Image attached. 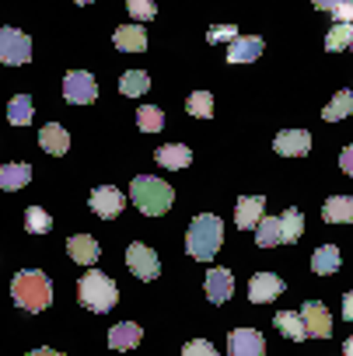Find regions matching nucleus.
Listing matches in <instances>:
<instances>
[{"mask_svg":"<svg viewBox=\"0 0 353 356\" xmlns=\"http://www.w3.org/2000/svg\"><path fill=\"white\" fill-rule=\"evenodd\" d=\"M301 234H304V213L297 207L283 210L280 213V245H294V241H301Z\"/></svg>","mask_w":353,"mask_h":356,"instance_id":"obj_23","label":"nucleus"},{"mask_svg":"<svg viewBox=\"0 0 353 356\" xmlns=\"http://www.w3.org/2000/svg\"><path fill=\"white\" fill-rule=\"evenodd\" d=\"M325 224H353V196H332L322 207Z\"/></svg>","mask_w":353,"mask_h":356,"instance_id":"obj_21","label":"nucleus"},{"mask_svg":"<svg viewBox=\"0 0 353 356\" xmlns=\"http://www.w3.org/2000/svg\"><path fill=\"white\" fill-rule=\"evenodd\" d=\"M343 318H346V321H353V290L343 297Z\"/></svg>","mask_w":353,"mask_h":356,"instance_id":"obj_39","label":"nucleus"},{"mask_svg":"<svg viewBox=\"0 0 353 356\" xmlns=\"http://www.w3.org/2000/svg\"><path fill=\"white\" fill-rule=\"evenodd\" d=\"M67 252H70V259L81 262V266H95V262L102 259V248H98V241H95L91 234H74V238L67 241Z\"/></svg>","mask_w":353,"mask_h":356,"instance_id":"obj_15","label":"nucleus"},{"mask_svg":"<svg viewBox=\"0 0 353 356\" xmlns=\"http://www.w3.org/2000/svg\"><path fill=\"white\" fill-rule=\"evenodd\" d=\"M119 91L130 95V98H136V95L150 91V77H147L143 70H126V74L119 77Z\"/></svg>","mask_w":353,"mask_h":356,"instance_id":"obj_29","label":"nucleus"},{"mask_svg":"<svg viewBox=\"0 0 353 356\" xmlns=\"http://www.w3.org/2000/svg\"><path fill=\"white\" fill-rule=\"evenodd\" d=\"M262 49H266V42L259 35H238L228 46V63H252L262 56Z\"/></svg>","mask_w":353,"mask_h":356,"instance_id":"obj_13","label":"nucleus"},{"mask_svg":"<svg viewBox=\"0 0 353 356\" xmlns=\"http://www.w3.org/2000/svg\"><path fill=\"white\" fill-rule=\"evenodd\" d=\"M283 280L280 276H273V273H256L252 276V283H249V300L252 304H269V300H276L280 293H283Z\"/></svg>","mask_w":353,"mask_h":356,"instance_id":"obj_12","label":"nucleus"},{"mask_svg":"<svg viewBox=\"0 0 353 356\" xmlns=\"http://www.w3.org/2000/svg\"><path fill=\"white\" fill-rule=\"evenodd\" d=\"M29 356H63V353H56V349H49V346H39V349H32Z\"/></svg>","mask_w":353,"mask_h":356,"instance_id":"obj_41","label":"nucleus"},{"mask_svg":"<svg viewBox=\"0 0 353 356\" xmlns=\"http://www.w3.org/2000/svg\"><path fill=\"white\" fill-rule=\"evenodd\" d=\"M11 297L22 311L36 314V311H46L49 300H53V283L42 269H22L11 283Z\"/></svg>","mask_w":353,"mask_h":356,"instance_id":"obj_1","label":"nucleus"},{"mask_svg":"<svg viewBox=\"0 0 353 356\" xmlns=\"http://www.w3.org/2000/svg\"><path fill=\"white\" fill-rule=\"evenodd\" d=\"M32 60V39L11 25L0 29V63H8V67H22Z\"/></svg>","mask_w":353,"mask_h":356,"instance_id":"obj_5","label":"nucleus"},{"mask_svg":"<svg viewBox=\"0 0 353 356\" xmlns=\"http://www.w3.org/2000/svg\"><path fill=\"white\" fill-rule=\"evenodd\" d=\"M231 39H238V29L235 25H214L210 32H207V42H231Z\"/></svg>","mask_w":353,"mask_h":356,"instance_id":"obj_35","label":"nucleus"},{"mask_svg":"<svg viewBox=\"0 0 353 356\" xmlns=\"http://www.w3.org/2000/svg\"><path fill=\"white\" fill-rule=\"evenodd\" d=\"M262 213H266V200L262 196H242L238 207H235V224L242 231H252L262 220Z\"/></svg>","mask_w":353,"mask_h":356,"instance_id":"obj_14","label":"nucleus"},{"mask_svg":"<svg viewBox=\"0 0 353 356\" xmlns=\"http://www.w3.org/2000/svg\"><path fill=\"white\" fill-rule=\"evenodd\" d=\"M256 245H259V248L280 245V217H266V213H262V220L256 224Z\"/></svg>","mask_w":353,"mask_h":356,"instance_id":"obj_26","label":"nucleus"},{"mask_svg":"<svg viewBox=\"0 0 353 356\" xmlns=\"http://www.w3.org/2000/svg\"><path fill=\"white\" fill-rule=\"evenodd\" d=\"M63 98H67L70 105H91V102L98 98L95 77H91L88 70H70V74L63 77Z\"/></svg>","mask_w":353,"mask_h":356,"instance_id":"obj_6","label":"nucleus"},{"mask_svg":"<svg viewBox=\"0 0 353 356\" xmlns=\"http://www.w3.org/2000/svg\"><path fill=\"white\" fill-rule=\"evenodd\" d=\"M126 8H130V15H133L136 22H150V18L157 15L154 0H126Z\"/></svg>","mask_w":353,"mask_h":356,"instance_id":"obj_34","label":"nucleus"},{"mask_svg":"<svg viewBox=\"0 0 353 356\" xmlns=\"http://www.w3.org/2000/svg\"><path fill=\"white\" fill-rule=\"evenodd\" d=\"M350 46V25H336L332 22V29H329V35H325V49L329 53H339V49H346Z\"/></svg>","mask_w":353,"mask_h":356,"instance_id":"obj_33","label":"nucleus"},{"mask_svg":"<svg viewBox=\"0 0 353 356\" xmlns=\"http://www.w3.org/2000/svg\"><path fill=\"white\" fill-rule=\"evenodd\" d=\"M25 227H29L32 234H49V231H53V217H49L42 207H29V210H25Z\"/></svg>","mask_w":353,"mask_h":356,"instance_id":"obj_32","label":"nucleus"},{"mask_svg":"<svg viewBox=\"0 0 353 356\" xmlns=\"http://www.w3.org/2000/svg\"><path fill=\"white\" fill-rule=\"evenodd\" d=\"M74 4H95V0H74Z\"/></svg>","mask_w":353,"mask_h":356,"instance_id":"obj_44","label":"nucleus"},{"mask_svg":"<svg viewBox=\"0 0 353 356\" xmlns=\"http://www.w3.org/2000/svg\"><path fill=\"white\" fill-rule=\"evenodd\" d=\"M273 150L280 157H304L311 150V133L308 129H280L273 140Z\"/></svg>","mask_w":353,"mask_h":356,"instance_id":"obj_11","label":"nucleus"},{"mask_svg":"<svg viewBox=\"0 0 353 356\" xmlns=\"http://www.w3.org/2000/svg\"><path fill=\"white\" fill-rule=\"evenodd\" d=\"M311 4H315L318 11H332L336 4H343V0H311Z\"/></svg>","mask_w":353,"mask_h":356,"instance_id":"obj_40","label":"nucleus"},{"mask_svg":"<svg viewBox=\"0 0 353 356\" xmlns=\"http://www.w3.org/2000/svg\"><path fill=\"white\" fill-rule=\"evenodd\" d=\"M339 168H343L346 175H353V143L343 147V154H339Z\"/></svg>","mask_w":353,"mask_h":356,"instance_id":"obj_38","label":"nucleus"},{"mask_svg":"<svg viewBox=\"0 0 353 356\" xmlns=\"http://www.w3.org/2000/svg\"><path fill=\"white\" fill-rule=\"evenodd\" d=\"M88 207H91V213H95V217H102V220H112V217H119V213H123V207H126V196H123L116 186H98V189H91V200H88Z\"/></svg>","mask_w":353,"mask_h":356,"instance_id":"obj_7","label":"nucleus"},{"mask_svg":"<svg viewBox=\"0 0 353 356\" xmlns=\"http://www.w3.org/2000/svg\"><path fill=\"white\" fill-rule=\"evenodd\" d=\"M276 328L287 335V339H294V342H304L308 339V332H304V321H301V314H294V311H280L276 318Z\"/></svg>","mask_w":353,"mask_h":356,"instance_id":"obj_27","label":"nucleus"},{"mask_svg":"<svg viewBox=\"0 0 353 356\" xmlns=\"http://www.w3.org/2000/svg\"><path fill=\"white\" fill-rule=\"evenodd\" d=\"M112 42H116L119 53H143L147 49V35H143L140 25H119L116 35H112Z\"/></svg>","mask_w":353,"mask_h":356,"instance_id":"obj_19","label":"nucleus"},{"mask_svg":"<svg viewBox=\"0 0 353 356\" xmlns=\"http://www.w3.org/2000/svg\"><path fill=\"white\" fill-rule=\"evenodd\" d=\"M346 49H353V25H350V46Z\"/></svg>","mask_w":353,"mask_h":356,"instance_id":"obj_43","label":"nucleus"},{"mask_svg":"<svg viewBox=\"0 0 353 356\" xmlns=\"http://www.w3.org/2000/svg\"><path fill=\"white\" fill-rule=\"evenodd\" d=\"M339 262H343V259H339V248H336V245H322V248L311 255V273H315V276H329V273L339 269Z\"/></svg>","mask_w":353,"mask_h":356,"instance_id":"obj_24","label":"nucleus"},{"mask_svg":"<svg viewBox=\"0 0 353 356\" xmlns=\"http://www.w3.org/2000/svg\"><path fill=\"white\" fill-rule=\"evenodd\" d=\"M140 339H143V332H140V325H136V321H119V325H112V332H109V346H112V349H119V353L136 349V346H140Z\"/></svg>","mask_w":353,"mask_h":356,"instance_id":"obj_18","label":"nucleus"},{"mask_svg":"<svg viewBox=\"0 0 353 356\" xmlns=\"http://www.w3.org/2000/svg\"><path fill=\"white\" fill-rule=\"evenodd\" d=\"M32 115H36V108H32V98H29V95H15V98L8 102V119H11L15 126H29Z\"/></svg>","mask_w":353,"mask_h":356,"instance_id":"obj_28","label":"nucleus"},{"mask_svg":"<svg viewBox=\"0 0 353 356\" xmlns=\"http://www.w3.org/2000/svg\"><path fill=\"white\" fill-rule=\"evenodd\" d=\"M130 203H133L140 213H147V217H161V213L171 210L175 193H171L168 182H161V178L140 175V178H133V186H130Z\"/></svg>","mask_w":353,"mask_h":356,"instance_id":"obj_2","label":"nucleus"},{"mask_svg":"<svg viewBox=\"0 0 353 356\" xmlns=\"http://www.w3.org/2000/svg\"><path fill=\"white\" fill-rule=\"evenodd\" d=\"M231 293H235V276L228 269H210L207 273V297L214 304H224V300H231Z\"/></svg>","mask_w":353,"mask_h":356,"instance_id":"obj_17","label":"nucleus"},{"mask_svg":"<svg viewBox=\"0 0 353 356\" xmlns=\"http://www.w3.org/2000/svg\"><path fill=\"white\" fill-rule=\"evenodd\" d=\"M136 126H140L143 133H161V126H164V112H161L157 105H143V108L136 112Z\"/></svg>","mask_w":353,"mask_h":356,"instance_id":"obj_31","label":"nucleus"},{"mask_svg":"<svg viewBox=\"0 0 353 356\" xmlns=\"http://www.w3.org/2000/svg\"><path fill=\"white\" fill-rule=\"evenodd\" d=\"M332 22L336 25H353V0H343V4L332 8Z\"/></svg>","mask_w":353,"mask_h":356,"instance_id":"obj_37","label":"nucleus"},{"mask_svg":"<svg viewBox=\"0 0 353 356\" xmlns=\"http://www.w3.org/2000/svg\"><path fill=\"white\" fill-rule=\"evenodd\" d=\"M126 266H130V273H133L136 280H157V276H161L157 255H154L147 245H140V241H133V245L126 248Z\"/></svg>","mask_w":353,"mask_h":356,"instance_id":"obj_8","label":"nucleus"},{"mask_svg":"<svg viewBox=\"0 0 353 356\" xmlns=\"http://www.w3.org/2000/svg\"><path fill=\"white\" fill-rule=\"evenodd\" d=\"M346 115H353V91H336V98L322 108V119L336 122V119H346Z\"/></svg>","mask_w":353,"mask_h":356,"instance_id":"obj_25","label":"nucleus"},{"mask_svg":"<svg viewBox=\"0 0 353 356\" xmlns=\"http://www.w3.org/2000/svg\"><path fill=\"white\" fill-rule=\"evenodd\" d=\"M154 161H157L161 168H175V171H182V168H189V164H193V150H189V147H182V143H164V147H157V150H154Z\"/></svg>","mask_w":353,"mask_h":356,"instance_id":"obj_16","label":"nucleus"},{"mask_svg":"<svg viewBox=\"0 0 353 356\" xmlns=\"http://www.w3.org/2000/svg\"><path fill=\"white\" fill-rule=\"evenodd\" d=\"M186 112L196 115V119H210L214 115V95L210 91H193L189 102H186Z\"/></svg>","mask_w":353,"mask_h":356,"instance_id":"obj_30","label":"nucleus"},{"mask_svg":"<svg viewBox=\"0 0 353 356\" xmlns=\"http://www.w3.org/2000/svg\"><path fill=\"white\" fill-rule=\"evenodd\" d=\"M77 300H81L88 311L105 314V311H112V307H116V300H119V286H116V280H112V276H105V273L91 269V273H84V280L77 283Z\"/></svg>","mask_w":353,"mask_h":356,"instance_id":"obj_4","label":"nucleus"},{"mask_svg":"<svg viewBox=\"0 0 353 356\" xmlns=\"http://www.w3.org/2000/svg\"><path fill=\"white\" fill-rule=\"evenodd\" d=\"M228 356H266V339L256 328H235L228 335Z\"/></svg>","mask_w":353,"mask_h":356,"instance_id":"obj_10","label":"nucleus"},{"mask_svg":"<svg viewBox=\"0 0 353 356\" xmlns=\"http://www.w3.org/2000/svg\"><path fill=\"white\" fill-rule=\"evenodd\" d=\"M29 178H32V164H22V161L4 164V168H0V189H4V193H18L22 186H29Z\"/></svg>","mask_w":353,"mask_h":356,"instance_id":"obj_22","label":"nucleus"},{"mask_svg":"<svg viewBox=\"0 0 353 356\" xmlns=\"http://www.w3.org/2000/svg\"><path fill=\"white\" fill-rule=\"evenodd\" d=\"M39 143H42V150L46 154H67L70 150V133L63 129V126H56V122H49V126H42L39 129Z\"/></svg>","mask_w":353,"mask_h":356,"instance_id":"obj_20","label":"nucleus"},{"mask_svg":"<svg viewBox=\"0 0 353 356\" xmlns=\"http://www.w3.org/2000/svg\"><path fill=\"white\" fill-rule=\"evenodd\" d=\"M301 321H304L308 339H329L332 335V318H329V311H325L322 300H308L301 307Z\"/></svg>","mask_w":353,"mask_h":356,"instance_id":"obj_9","label":"nucleus"},{"mask_svg":"<svg viewBox=\"0 0 353 356\" xmlns=\"http://www.w3.org/2000/svg\"><path fill=\"white\" fill-rule=\"evenodd\" d=\"M182 356H221L207 339H193V342H186V349H182Z\"/></svg>","mask_w":353,"mask_h":356,"instance_id":"obj_36","label":"nucleus"},{"mask_svg":"<svg viewBox=\"0 0 353 356\" xmlns=\"http://www.w3.org/2000/svg\"><path fill=\"white\" fill-rule=\"evenodd\" d=\"M343 356H353V335H350V339H343Z\"/></svg>","mask_w":353,"mask_h":356,"instance_id":"obj_42","label":"nucleus"},{"mask_svg":"<svg viewBox=\"0 0 353 356\" xmlns=\"http://www.w3.org/2000/svg\"><path fill=\"white\" fill-rule=\"evenodd\" d=\"M221 238H224V224L214 213H200L186 231V255H193L196 262H210L221 248Z\"/></svg>","mask_w":353,"mask_h":356,"instance_id":"obj_3","label":"nucleus"}]
</instances>
